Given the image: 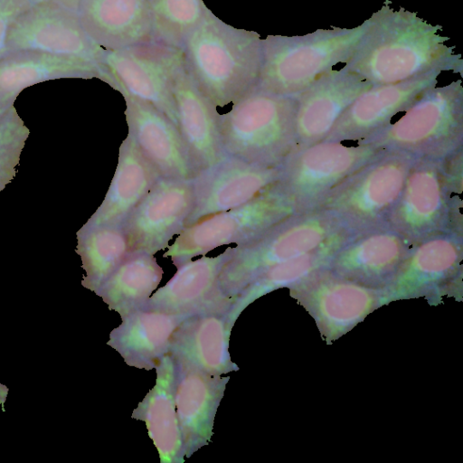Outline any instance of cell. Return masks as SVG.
<instances>
[{
	"mask_svg": "<svg viewBox=\"0 0 463 463\" xmlns=\"http://www.w3.org/2000/svg\"><path fill=\"white\" fill-rule=\"evenodd\" d=\"M416 13L388 3L368 18V27L344 66L372 85L395 83L431 71L461 72L463 60L448 36Z\"/></svg>",
	"mask_w": 463,
	"mask_h": 463,
	"instance_id": "6da1fadb",
	"label": "cell"
},
{
	"mask_svg": "<svg viewBox=\"0 0 463 463\" xmlns=\"http://www.w3.org/2000/svg\"><path fill=\"white\" fill-rule=\"evenodd\" d=\"M183 49L187 73L216 107L236 103L258 85L262 64L260 34L227 24L207 6Z\"/></svg>",
	"mask_w": 463,
	"mask_h": 463,
	"instance_id": "7a4b0ae2",
	"label": "cell"
},
{
	"mask_svg": "<svg viewBox=\"0 0 463 463\" xmlns=\"http://www.w3.org/2000/svg\"><path fill=\"white\" fill-rule=\"evenodd\" d=\"M368 19L353 28L317 29L304 35H268L257 88L297 98L338 63H345L366 32Z\"/></svg>",
	"mask_w": 463,
	"mask_h": 463,
	"instance_id": "3957f363",
	"label": "cell"
},
{
	"mask_svg": "<svg viewBox=\"0 0 463 463\" xmlns=\"http://www.w3.org/2000/svg\"><path fill=\"white\" fill-rule=\"evenodd\" d=\"M297 98L253 89L231 109L218 114L225 155L247 162L281 165L297 148Z\"/></svg>",
	"mask_w": 463,
	"mask_h": 463,
	"instance_id": "277c9868",
	"label": "cell"
},
{
	"mask_svg": "<svg viewBox=\"0 0 463 463\" xmlns=\"http://www.w3.org/2000/svg\"><path fill=\"white\" fill-rule=\"evenodd\" d=\"M344 229L349 228L324 209L299 213L256 240L233 247V253L219 276V288L234 302L260 274L277 264L315 250Z\"/></svg>",
	"mask_w": 463,
	"mask_h": 463,
	"instance_id": "5b68a950",
	"label": "cell"
},
{
	"mask_svg": "<svg viewBox=\"0 0 463 463\" xmlns=\"http://www.w3.org/2000/svg\"><path fill=\"white\" fill-rule=\"evenodd\" d=\"M401 113L370 140L419 158L449 156L462 143V81L427 90Z\"/></svg>",
	"mask_w": 463,
	"mask_h": 463,
	"instance_id": "8992f818",
	"label": "cell"
},
{
	"mask_svg": "<svg viewBox=\"0 0 463 463\" xmlns=\"http://www.w3.org/2000/svg\"><path fill=\"white\" fill-rule=\"evenodd\" d=\"M302 213L279 182L248 203L201 218L186 226L163 254L178 268L223 245L247 244Z\"/></svg>",
	"mask_w": 463,
	"mask_h": 463,
	"instance_id": "52a82bcc",
	"label": "cell"
},
{
	"mask_svg": "<svg viewBox=\"0 0 463 463\" xmlns=\"http://www.w3.org/2000/svg\"><path fill=\"white\" fill-rule=\"evenodd\" d=\"M386 151L370 139H325L295 149L281 165L279 184L300 212L314 210Z\"/></svg>",
	"mask_w": 463,
	"mask_h": 463,
	"instance_id": "ba28073f",
	"label": "cell"
},
{
	"mask_svg": "<svg viewBox=\"0 0 463 463\" xmlns=\"http://www.w3.org/2000/svg\"><path fill=\"white\" fill-rule=\"evenodd\" d=\"M419 159L405 152L388 150L340 185L317 208L331 213L356 233L384 227Z\"/></svg>",
	"mask_w": 463,
	"mask_h": 463,
	"instance_id": "9c48e42d",
	"label": "cell"
},
{
	"mask_svg": "<svg viewBox=\"0 0 463 463\" xmlns=\"http://www.w3.org/2000/svg\"><path fill=\"white\" fill-rule=\"evenodd\" d=\"M100 63L114 90L151 103L178 127L172 85L184 66L182 47L153 41L116 51L104 49Z\"/></svg>",
	"mask_w": 463,
	"mask_h": 463,
	"instance_id": "30bf717a",
	"label": "cell"
},
{
	"mask_svg": "<svg viewBox=\"0 0 463 463\" xmlns=\"http://www.w3.org/2000/svg\"><path fill=\"white\" fill-rule=\"evenodd\" d=\"M290 295L314 317L320 333L335 341L392 300L385 288H374L341 277L329 268L292 287Z\"/></svg>",
	"mask_w": 463,
	"mask_h": 463,
	"instance_id": "8fae6325",
	"label": "cell"
},
{
	"mask_svg": "<svg viewBox=\"0 0 463 463\" xmlns=\"http://www.w3.org/2000/svg\"><path fill=\"white\" fill-rule=\"evenodd\" d=\"M19 51L67 56L102 65L104 49L87 33L78 12L54 3H39L22 12L9 27L5 52Z\"/></svg>",
	"mask_w": 463,
	"mask_h": 463,
	"instance_id": "7c38bea8",
	"label": "cell"
},
{
	"mask_svg": "<svg viewBox=\"0 0 463 463\" xmlns=\"http://www.w3.org/2000/svg\"><path fill=\"white\" fill-rule=\"evenodd\" d=\"M194 208L192 179L160 177L122 222L129 252L155 255L185 227Z\"/></svg>",
	"mask_w": 463,
	"mask_h": 463,
	"instance_id": "4fadbf2b",
	"label": "cell"
},
{
	"mask_svg": "<svg viewBox=\"0 0 463 463\" xmlns=\"http://www.w3.org/2000/svg\"><path fill=\"white\" fill-rule=\"evenodd\" d=\"M281 165L266 166L226 155L192 179L194 208L185 227L242 205L279 181Z\"/></svg>",
	"mask_w": 463,
	"mask_h": 463,
	"instance_id": "5bb4252c",
	"label": "cell"
},
{
	"mask_svg": "<svg viewBox=\"0 0 463 463\" xmlns=\"http://www.w3.org/2000/svg\"><path fill=\"white\" fill-rule=\"evenodd\" d=\"M441 160L420 158L415 163L386 219L384 227L398 232L411 244L436 234L445 222L447 199L439 165Z\"/></svg>",
	"mask_w": 463,
	"mask_h": 463,
	"instance_id": "9a60e30c",
	"label": "cell"
},
{
	"mask_svg": "<svg viewBox=\"0 0 463 463\" xmlns=\"http://www.w3.org/2000/svg\"><path fill=\"white\" fill-rule=\"evenodd\" d=\"M441 72L431 71L395 83L373 85L354 100L326 139L372 138L422 93L436 86Z\"/></svg>",
	"mask_w": 463,
	"mask_h": 463,
	"instance_id": "2e32d148",
	"label": "cell"
},
{
	"mask_svg": "<svg viewBox=\"0 0 463 463\" xmlns=\"http://www.w3.org/2000/svg\"><path fill=\"white\" fill-rule=\"evenodd\" d=\"M232 253L233 247H228L215 257L203 255L182 264L173 278L150 296L142 308L189 315L229 313L233 301L222 294L218 280Z\"/></svg>",
	"mask_w": 463,
	"mask_h": 463,
	"instance_id": "e0dca14e",
	"label": "cell"
},
{
	"mask_svg": "<svg viewBox=\"0 0 463 463\" xmlns=\"http://www.w3.org/2000/svg\"><path fill=\"white\" fill-rule=\"evenodd\" d=\"M128 132L162 177L193 179L196 170L180 130L165 113L123 90Z\"/></svg>",
	"mask_w": 463,
	"mask_h": 463,
	"instance_id": "ac0fdd59",
	"label": "cell"
},
{
	"mask_svg": "<svg viewBox=\"0 0 463 463\" xmlns=\"http://www.w3.org/2000/svg\"><path fill=\"white\" fill-rule=\"evenodd\" d=\"M372 86L343 67L333 69L300 93L295 113L297 148L325 140L354 100Z\"/></svg>",
	"mask_w": 463,
	"mask_h": 463,
	"instance_id": "d6986e66",
	"label": "cell"
},
{
	"mask_svg": "<svg viewBox=\"0 0 463 463\" xmlns=\"http://www.w3.org/2000/svg\"><path fill=\"white\" fill-rule=\"evenodd\" d=\"M174 359V358H173ZM175 402L184 458L208 445L230 377L211 375L175 360Z\"/></svg>",
	"mask_w": 463,
	"mask_h": 463,
	"instance_id": "ffe728a7",
	"label": "cell"
},
{
	"mask_svg": "<svg viewBox=\"0 0 463 463\" xmlns=\"http://www.w3.org/2000/svg\"><path fill=\"white\" fill-rule=\"evenodd\" d=\"M410 245L387 227L358 233L339 249L329 269L358 283L386 288L410 251Z\"/></svg>",
	"mask_w": 463,
	"mask_h": 463,
	"instance_id": "44dd1931",
	"label": "cell"
},
{
	"mask_svg": "<svg viewBox=\"0 0 463 463\" xmlns=\"http://www.w3.org/2000/svg\"><path fill=\"white\" fill-rule=\"evenodd\" d=\"M461 258L456 237L432 235L410 250L385 288L392 300L434 295L455 277Z\"/></svg>",
	"mask_w": 463,
	"mask_h": 463,
	"instance_id": "7402d4cb",
	"label": "cell"
},
{
	"mask_svg": "<svg viewBox=\"0 0 463 463\" xmlns=\"http://www.w3.org/2000/svg\"><path fill=\"white\" fill-rule=\"evenodd\" d=\"M78 14L90 38L107 51L155 41L149 0H80Z\"/></svg>",
	"mask_w": 463,
	"mask_h": 463,
	"instance_id": "603a6c76",
	"label": "cell"
},
{
	"mask_svg": "<svg viewBox=\"0 0 463 463\" xmlns=\"http://www.w3.org/2000/svg\"><path fill=\"white\" fill-rule=\"evenodd\" d=\"M228 314L207 312L187 317L174 331L167 354L211 375L239 371L229 352L233 324Z\"/></svg>",
	"mask_w": 463,
	"mask_h": 463,
	"instance_id": "cb8c5ba5",
	"label": "cell"
},
{
	"mask_svg": "<svg viewBox=\"0 0 463 463\" xmlns=\"http://www.w3.org/2000/svg\"><path fill=\"white\" fill-rule=\"evenodd\" d=\"M172 91L178 128L198 173L226 156L219 131V112L197 88L184 66L175 75Z\"/></svg>",
	"mask_w": 463,
	"mask_h": 463,
	"instance_id": "d4e9b609",
	"label": "cell"
},
{
	"mask_svg": "<svg viewBox=\"0 0 463 463\" xmlns=\"http://www.w3.org/2000/svg\"><path fill=\"white\" fill-rule=\"evenodd\" d=\"M191 316L140 308L121 317V324L110 332L107 345L128 365L146 371L155 369L167 354L174 331Z\"/></svg>",
	"mask_w": 463,
	"mask_h": 463,
	"instance_id": "484cf974",
	"label": "cell"
},
{
	"mask_svg": "<svg viewBox=\"0 0 463 463\" xmlns=\"http://www.w3.org/2000/svg\"><path fill=\"white\" fill-rule=\"evenodd\" d=\"M161 177L128 132L105 198L86 225H118Z\"/></svg>",
	"mask_w": 463,
	"mask_h": 463,
	"instance_id": "4316f807",
	"label": "cell"
},
{
	"mask_svg": "<svg viewBox=\"0 0 463 463\" xmlns=\"http://www.w3.org/2000/svg\"><path fill=\"white\" fill-rule=\"evenodd\" d=\"M154 387L131 417L146 423L161 463H183L184 454L175 402V361L166 354L158 362Z\"/></svg>",
	"mask_w": 463,
	"mask_h": 463,
	"instance_id": "83f0119b",
	"label": "cell"
},
{
	"mask_svg": "<svg viewBox=\"0 0 463 463\" xmlns=\"http://www.w3.org/2000/svg\"><path fill=\"white\" fill-rule=\"evenodd\" d=\"M61 78H99L108 82L102 65L61 55L6 52L0 55V99L15 97L33 84Z\"/></svg>",
	"mask_w": 463,
	"mask_h": 463,
	"instance_id": "f1b7e54d",
	"label": "cell"
},
{
	"mask_svg": "<svg viewBox=\"0 0 463 463\" xmlns=\"http://www.w3.org/2000/svg\"><path fill=\"white\" fill-rule=\"evenodd\" d=\"M355 234L350 229H344L315 250L277 264L260 274L234 299L228 314L231 323L234 325L241 313L260 297L281 288H290L329 268L339 249Z\"/></svg>",
	"mask_w": 463,
	"mask_h": 463,
	"instance_id": "f546056e",
	"label": "cell"
},
{
	"mask_svg": "<svg viewBox=\"0 0 463 463\" xmlns=\"http://www.w3.org/2000/svg\"><path fill=\"white\" fill-rule=\"evenodd\" d=\"M163 273L153 254L129 252L95 293L110 310L124 317L146 305Z\"/></svg>",
	"mask_w": 463,
	"mask_h": 463,
	"instance_id": "4dcf8cb0",
	"label": "cell"
},
{
	"mask_svg": "<svg viewBox=\"0 0 463 463\" xmlns=\"http://www.w3.org/2000/svg\"><path fill=\"white\" fill-rule=\"evenodd\" d=\"M78 252L86 272L82 286L95 292L129 253L122 225H86Z\"/></svg>",
	"mask_w": 463,
	"mask_h": 463,
	"instance_id": "1f68e13d",
	"label": "cell"
},
{
	"mask_svg": "<svg viewBox=\"0 0 463 463\" xmlns=\"http://www.w3.org/2000/svg\"><path fill=\"white\" fill-rule=\"evenodd\" d=\"M154 24V40L182 47L198 24L206 7L203 0H149Z\"/></svg>",
	"mask_w": 463,
	"mask_h": 463,
	"instance_id": "d6a6232c",
	"label": "cell"
},
{
	"mask_svg": "<svg viewBox=\"0 0 463 463\" xmlns=\"http://www.w3.org/2000/svg\"><path fill=\"white\" fill-rule=\"evenodd\" d=\"M32 5L28 0H0V55L5 51V42L11 24Z\"/></svg>",
	"mask_w": 463,
	"mask_h": 463,
	"instance_id": "836d02e7",
	"label": "cell"
},
{
	"mask_svg": "<svg viewBox=\"0 0 463 463\" xmlns=\"http://www.w3.org/2000/svg\"><path fill=\"white\" fill-rule=\"evenodd\" d=\"M32 4L54 3L72 11L78 12L80 0H28Z\"/></svg>",
	"mask_w": 463,
	"mask_h": 463,
	"instance_id": "e575fe53",
	"label": "cell"
},
{
	"mask_svg": "<svg viewBox=\"0 0 463 463\" xmlns=\"http://www.w3.org/2000/svg\"><path fill=\"white\" fill-rule=\"evenodd\" d=\"M9 389L0 383V405H4L8 395Z\"/></svg>",
	"mask_w": 463,
	"mask_h": 463,
	"instance_id": "d590c367",
	"label": "cell"
},
{
	"mask_svg": "<svg viewBox=\"0 0 463 463\" xmlns=\"http://www.w3.org/2000/svg\"><path fill=\"white\" fill-rule=\"evenodd\" d=\"M1 101H2V100L0 99V107H1Z\"/></svg>",
	"mask_w": 463,
	"mask_h": 463,
	"instance_id": "8d00e7d4",
	"label": "cell"
}]
</instances>
